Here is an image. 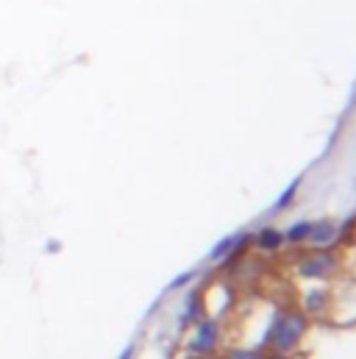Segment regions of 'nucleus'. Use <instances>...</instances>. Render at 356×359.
I'll use <instances>...</instances> for the list:
<instances>
[{
	"instance_id": "nucleus-9",
	"label": "nucleus",
	"mask_w": 356,
	"mask_h": 359,
	"mask_svg": "<svg viewBox=\"0 0 356 359\" xmlns=\"http://www.w3.org/2000/svg\"><path fill=\"white\" fill-rule=\"evenodd\" d=\"M228 359H256V354H254V351H248V348H237V351H231V354H228Z\"/></svg>"
},
{
	"instance_id": "nucleus-7",
	"label": "nucleus",
	"mask_w": 356,
	"mask_h": 359,
	"mask_svg": "<svg viewBox=\"0 0 356 359\" xmlns=\"http://www.w3.org/2000/svg\"><path fill=\"white\" fill-rule=\"evenodd\" d=\"M309 229H312V223H295V226L289 229L287 240H289V243H301V240H309Z\"/></svg>"
},
{
	"instance_id": "nucleus-6",
	"label": "nucleus",
	"mask_w": 356,
	"mask_h": 359,
	"mask_svg": "<svg viewBox=\"0 0 356 359\" xmlns=\"http://www.w3.org/2000/svg\"><path fill=\"white\" fill-rule=\"evenodd\" d=\"M242 237H228V240H223L214 251H212V259H226V257H234V245L240 243Z\"/></svg>"
},
{
	"instance_id": "nucleus-2",
	"label": "nucleus",
	"mask_w": 356,
	"mask_h": 359,
	"mask_svg": "<svg viewBox=\"0 0 356 359\" xmlns=\"http://www.w3.org/2000/svg\"><path fill=\"white\" fill-rule=\"evenodd\" d=\"M217 340H220V326L214 320H200L195 326V337H192V348L200 351V354H209L217 348Z\"/></svg>"
},
{
	"instance_id": "nucleus-4",
	"label": "nucleus",
	"mask_w": 356,
	"mask_h": 359,
	"mask_svg": "<svg viewBox=\"0 0 356 359\" xmlns=\"http://www.w3.org/2000/svg\"><path fill=\"white\" fill-rule=\"evenodd\" d=\"M309 240H312L315 245H329V243H334V240H337V223H331V220H317V223H312Z\"/></svg>"
},
{
	"instance_id": "nucleus-8",
	"label": "nucleus",
	"mask_w": 356,
	"mask_h": 359,
	"mask_svg": "<svg viewBox=\"0 0 356 359\" xmlns=\"http://www.w3.org/2000/svg\"><path fill=\"white\" fill-rule=\"evenodd\" d=\"M295 192H298V181H292V184L287 187V192H284V195H281V201H278V209H281V206H287V201H289V198H295Z\"/></svg>"
},
{
	"instance_id": "nucleus-3",
	"label": "nucleus",
	"mask_w": 356,
	"mask_h": 359,
	"mask_svg": "<svg viewBox=\"0 0 356 359\" xmlns=\"http://www.w3.org/2000/svg\"><path fill=\"white\" fill-rule=\"evenodd\" d=\"M331 268H334V259L329 257V254H315V257H309L306 262H303V268H301V273L303 276H317V278H323V276H329L331 273Z\"/></svg>"
},
{
	"instance_id": "nucleus-1",
	"label": "nucleus",
	"mask_w": 356,
	"mask_h": 359,
	"mask_svg": "<svg viewBox=\"0 0 356 359\" xmlns=\"http://www.w3.org/2000/svg\"><path fill=\"white\" fill-rule=\"evenodd\" d=\"M303 334H306V318L303 315H281L273 323L270 340H273L275 351H292Z\"/></svg>"
},
{
	"instance_id": "nucleus-5",
	"label": "nucleus",
	"mask_w": 356,
	"mask_h": 359,
	"mask_svg": "<svg viewBox=\"0 0 356 359\" xmlns=\"http://www.w3.org/2000/svg\"><path fill=\"white\" fill-rule=\"evenodd\" d=\"M281 243H284V237H281L275 229H262V231H259V248H265V251H278Z\"/></svg>"
}]
</instances>
